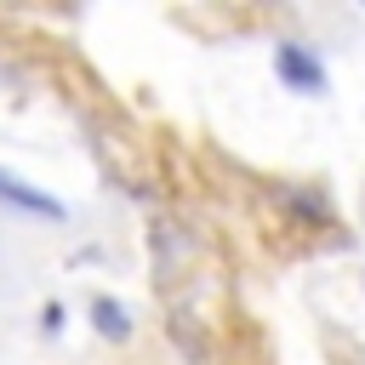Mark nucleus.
I'll return each instance as SVG.
<instances>
[{"mask_svg":"<svg viewBox=\"0 0 365 365\" xmlns=\"http://www.w3.org/2000/svg\"><path fill=\"white\" fill-rule=\"evenodd\" d=\"M274 68H279V80H285L291 91H325V68H319V57L302 51L297 40L274 46Z\"/></svg>","mask_w":365,"mask_h":365,"instance_id":"f257e3e1","label":"nucleus"},{"mask_svg":"<svg viewBox=\"0 0 365 365\" xmlns=\"http://www.w3.org/2000/svg\"><path fill=\"white\" fill-rule=\"evenodd\" d=\"M0 200L6 205H17V211H34V217H63V200H51V194H40V188H29L23 177H11V171H0Z\"/></svg>","mask_w":365,"mask_h":365,"instance_id":"f03ea898","label":"nucleus"},{"mask_svg":"<svg viewBox=\"0 0 365 365\" xmlns=\"http://www.w3.org/2000/svg\"><path fill=\"white\" fill-rule=\"evenodd\" d=\"M91 319H97V331H103V336H114V342H120V336H131V319H125V308H120V302H108V297L91 308Z\"/></svg>","mask_w":365,"mask_h":365,"instance_id":"7ed1b4c3","label":"nucleus"}]
</instances>
